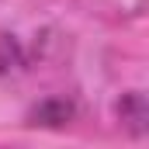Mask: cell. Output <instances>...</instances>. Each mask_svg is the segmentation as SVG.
Returning <instances> with one entry per match:
<instances>
[{
    "label": "cell",
    "instance_id": "1",
    "mask_svg": "<svg viewBox=\"0 0 149 149\" xmlns=\"http://www.w3.org/2000/svg\"><path fill=\"white\" fill-rule=\"evenodd\" d=\"M21 66V52H17V42L10 35H0V76L10 73Z\"/></svg>",
    "mask_w": 149,
    "mask_h": 149
}]
</instances>
